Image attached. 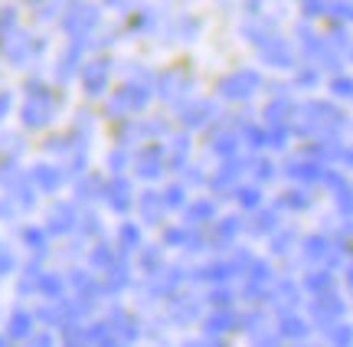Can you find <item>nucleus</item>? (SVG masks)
I'll return each instance as SVG.
<instances>
[{
	"mask_svg": "<svg viewBox=\"0 0 353 347\" xmlns=\"http://www.w3.org/2000/svg\"><path fill=\"white\" fill-rule=\"evenodd\" d=\"M3 105H7V99H0V115H3Z\"/></svg>",
	"mask_w": 353,
	"mask_h": 347,
	"instance_id": "obj_1",
	"label": "nucleus"
}]
</instances>
